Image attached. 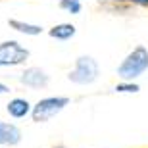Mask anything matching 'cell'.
<instances>
[{
    "label": "cell",
    "instance_id": "7c38bea8",
    "mask_svg": "<svg viewBox=\"0 0 148 148\" xmlns=\"http://www.w3.org/2000/svg\"><path fill=\"white\" fill-rule=\"evenodd\" d=\"M127 2H135L138 6H148V0H127Z\"/></svg>",
    "mask_w": 148,
    "mask_h": 148
},
{
    "label": "cell",
    "instance_id": "ba28073f",
    "mask_svg": "<svg viewBox=\"0 0 148 148\" xmlns=\"http://www.w3.org/2000/svg\"><path fill=\"white\" fill-rule=\"evenodd\" d=\"M75 33H77V29L71 23H58V25H54V27L48 31L50 37L58 38V40H67V38L75 37Z\"/></svg>",
    "mask_w": 148,
    "mask_h": 148
},
{
    "label": "cell",
    "instance_id": "6da1fadb",
    "mask_svg": "<svg viewBox=\"0 0 148 148\" xmlns=\"http://www.w3.org/2000/svg\"><path fill=\"white\" fill-rule=\"evenodd\" d=\"M148 69V48L138 44L125 56V60L117 66V77L123 81H131L140 77Z\"/></svg>",
    "mask_w": 148,
    "mask_h": 148
},
{
    "label": "cell",
    "instance_id": "8fae6325",
    "mask_svg": "<svg viewBox=\"0 0 148 148\" xmlns=\"http://www.w3.org/2000/svg\"><path fill=\"white\" fill-rule=\"evenodd\" d=\"M60 8L67 10L69 14H79L81 12V2L79 0H60Z\"/></svg>",
    "mask_w": 148,
    "mask_h": 148
},
{
    "label": "cell",
    "instance_id": "4fadbf2b",
    "mask_svg": "<svg viewBox=\"0 0 148 148\" xmlns=\"http://www.w3.org/2000/svg\"><path fill=\"white\" fill-rule=\"evenodd\" d=\"M8 90H10V87H6L4 83H0V94H6Z\"/></svg>",
    "mask_w": 148,
    "mask_h": 148
},
{
    "label": "cell",
    "instance_id": "8992f818",
    "mask_svg": "<svg viewBox=\"0 0 148 148\" xmlns=\"http://www.w3.org/2000/svg\"><path fill=\"white\" fill-rule=\"evenodd\" d=\"M19 140H21V131H19L14 123L0 121V144L14 146V144H17Z\"/></svg>",
    "mask_w": 148,
    "mask_h": 148
},
{
    "label": "cell",
    "instance_id": "30bf717a",
    "mask_svg": "<svg viewBox=\"0 0 148 148\" xmlns=\"http://www.w3.org/2000/svg\"><path fill=\"white\" fill-rule=\"evenodd\" d=\"M114 90H115V92H138V90H140V87H138L137 83L123 81V83H117Z\"/></svg>",
    "mask_w": 148,
    "mask_h": 148
},
{
    "label": "cell",
    "instance_id": "7a4b0ae2",
    "mask_svg": "<svg viewBox=\"0 0 148 148\" xmlns=\"http://www.w3.org/2000/svg\"><path fill=\"white\" fill-rule=\"evenodd\" d=\"M67 79L75 85H90L98 79V64L92 56H79Z\"/></svg>",
    "mask_w": 148,
    "mask_h": 148
},
{
    "label": "cell",
    "instance_id": "5b68a950",
    "mask_svg": "<svg viewBox=\"0 0 148 148\" xmlns=\"http://www.w3.org/2000/svg\"><path fill=\"white\" fill-rule=\"evenodd\" d=\"M19 81H21L25 87H31V88H44L46 85H48L50 77H48V73L44 71V69H40V67H27V69L21 73Z\"/></svg>",
    "mask_w": 148,
    "mask_h": 148
},
{
    "label": "cell",
    "instance_id": "9c48e42d",
    "mask_svg": "<svg viewBox=\"0 0 148 148\" xmlns=\"http://www.w3.org/2000/svg\"><path fill=\"white\" fill-rule=\"evenodd\" d=\"M8 23H10L12 29H16V31H19V33H23V35L35 37V35L42 33V27H40V25H35V23H25V21H19V19H8Z\"/></svg>",
    "mask_w": 148,
    "mask_h": 148
},
{
    "label": "cell",
    "instance_id": "3957f363",
    "mask_svg": "<svg viewBox=\"0 0 148 148\" xmlns=\"http://www.w3.org/2000/svg\"><path fill=\"white\" fill-rule=\"evenodd\" d=\"M67 104H69L67 96H48V98L38 100L37 104L33 106L31 115H33V119L37 123H42V121H48L54 115H58Z\"/></svg>",
    "mask_w": 148,
    "mask_h": 148
},
{
    "label": "cell",
    "instance_id": "52a82bcc",
    "mask_svg": "<svg viewBox=\"0 0 148 148\" xmlns=\"http://www.w3.org/2000/svg\"><path fill=\"white\" fill-rule=\"evenodd\" d=\"M33 110V106L29 104L27 98H12L8 104H6V112L12 115V117H16V119H21L25 117L27 114H31Z\"/></svg>",
    "mask_w": 148,
    "mask_h": 148
},
{
    "label": "cell",
    "instance_id": "277c9868",
    "mask_svg": "<svg viewBox=\"0 0 148 148\" xmlns=\"http://www.w3.org/2000/svg\"><path fill=\"white\" fill-rule=\"evenodd\" d=\"M29 60V50L17 40H4L0 42V67L21 66Z\"/></svg>",
    "mask_w": 148,
    "mask_h": 148
}]
</instances>
